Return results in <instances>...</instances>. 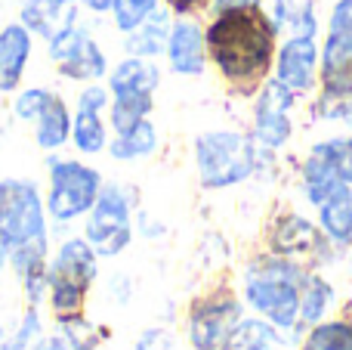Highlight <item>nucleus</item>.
Here are the masks:
<instances>
[{"label":"nucleus","mask_w":352,"mask_h":350,"mask_svg":"<svg viewBox=\"0 0 352 350\" xmlns=\"http://www.w3.org/2000/svg\"><path fill=\"white\" fill-rule=\"evenodd\" d=\"M204 41L207 59L235 96H256L263 81L272 78L278 34L254 3L217 12L204 28Z\"/></svg>","instance_id":"f257e3e1"},{"label":"nucleus","mask_w":352,"mask_h":350,"mask_svg":"<svg viewBox=\"0 0 352 350\" xmlns=\"http://www.w3.org/2000/svg\"><path fill=\"white\" fill-rule=\"evenodd\" d=\"M309 273L312 270L294 264V260L266 251L250 260L244 270V298L272 326L294 329L300 326V298H303Z\"/></svg>","instance_id":"f03ea898"},{"label":"nucleus","mask_w":352,"mask_h":350,"mask_svg":"<svg viewBox=\"0 0 352 350\" xmlns=\"http://www.w3.org/2000/svg\"><path fill=\"white\" fill-rule=\"evenodd\" d=\"M195 167L204 189H229L256 174L260 146L241 130H204L195 136Z\"/></svg>","instance_id":"7ed1b4c3"},{"label":"nucleus","mask_w":352,"mask_h":350,"mask_svg":"<svg viewBox=\"0 0 352 350\" xmlns=\"http://www.w3.org/2000/svg\"><path fill=\"white\" fill-rule=\"evenodd\" d=\"M93 282H96V251H93V245L87 239H68L56 251L47 273L50 310L56 316L80 313Z\"/></svg>","instance_id":"20e7f679"},{"label":"nucleus","mask_w":352,"mask_h":350,"mask_svg":"<svg viewBox=\"0 0 352 350\" xmlns=\"http://www.w3.org/2000/svg\"><path fill=\"white\" fill-rule=\"evenodd\" d=\"M102 192V177L96 167H87L74 158H50V196L47 211L53 220L65 223L80 214H90Z\"/></svg>","instance_id":"39448f33"},{"label":"nucleus","mask_w":352,"mask_h":350,"mask_svg":"<svg viewBox=\"0 0 352 350\" xmlns=\"http://www.w3.org/2000/svg\"><path fill=\"white\" fill-rule=\"evenodd\" d=\"M266 245L272 254L287 258L294 264L306 267V270H318L334 258V242L324 236L322 227H316L312 220H306L297 211H281L269 220L266 229Z\"/></svg>","instance_id":"423d86ee"},{"label":"nucleus","mask_w":352,"mask_h":350,"mask_svg":"<svg viewBox=\"0 0 352 350\" xmlns=\"http://www.w3.org/2000/svg\"><path fill=\"white\" fill-rule=\"evenodd\" d=\"M41 236H47V211L37 186L19 177L0 180V242L19 248Z\"/></svg>","instance_id":"0eeeda50"},{"label":"nucleus","mask_w":352,"mask_h":350,"mask_svg":"<svg viewBox=\"0 0 352 350\" xmlns=\"http://www.w3.org/2000/svg\"><path fill=\"white\" fill-rule=\"evenodd\" d=\"M318 90L352 93V0H334L318 62Z\"/></svg>","instance_id":"6e6552de"},{"label":"nucleus","mask_w":352,"mask_h":350,"mask_svg":"<svg viewBox=\"0 0 352 350\" xmlns=\"http://www.w3.org/2000/svg\"><path fill=\"white\" fill-rule=\"evenodd\" d=\"M84 239L93 245L99 258H115L133 239V220H130V196L121 186H102L96 205L90 208L84 227Z\"/></svg>","instance_id":"1a4fd4ad"},{"label":"nucleus","mask_w":352,"mask_h":350,"mask_svg":"<svg viewBox=\"0 0 352 350\" xmlns=\"http://www.w3.org/2000/svg\"><path fill=\"white\" fill-rule=\"evenodd\" d=\"M241 322V301L232 289H213L188 304V344L195 350H219Z\"/></svg>","instance_id":"9d476101"},{"label":"nucleus","mask_w":352,"mask_h":350,"mask_svg":"<svg viewBox=\"0 0 352 350\" xmlns=\"http://www.w3.org/2000/svg\"><path fill=\"white\" fill-rule=\"evenodd\" d=\"M294 105H297V93L291 87L281 84L278 78L263 81V87L254 96V127H250V136H254L256 146L278 152V149H285L291 143Z\"/></svg>","instance_id":"9b49d317"},{"label":"nucleus","mask_w":352,"mask_h":350,"mask_svg":"<svg viewBox=\"0 0 352 350\" xmlns=\"http://www.w3.org/2000/svg\"><path fill=\"white\" fill-rule=\"evenodd\" d=\"M12 112L22 121H34V140L43 152H56L65 146L72 136V115L59 93L43 90V87H28L12 99Z\"/></svg>","instance_id":"f8f14e48"},{"label":"nucleus","mask_w":352,"mask_h":350,"mask_svg":"<svg viewBox=\"0 0 352 350\" xmlns=\"http://www.w3.org/2000/svg\"><path fill=\"white\" fill-rule=\"evenodd\" d=\"M50 59L68 81H99L109 74V59L102 47L80 25H68L59 34L50 37Z\"/></svg>","instance_id":"ddd939ff"},{"label":"nucleus","mask_w":352,"mask_h":350,"mask_svg":"<svg viewBox=\"0 0 352 350\" xmlns=\"http://www.w3.org/2000/svg\"><path fill=\"white\" fill-rule=\"evenodd\" d=\"M318 62H322V43H318V37L287 34L278 43V53H275L272 78L287 84L297 96L316 93L318 90Z\"/></svg>","instance_id":"4468645a"},{"label":"nucleus","mask_w":352,"mask_h":350,"mask_svg":"<svg viewBox=\"0 0 352 350\" xmlns=\"http://www.w3.org/2000/svg\"><path fill=\"white\" fill-rule=\"evenodd\" d=\"M300 180H303V196L309 205H324L334 192H340L343 177L337 171V158H334V136L331 140H322L306 152L303 165H300Z\"/></svg>","instance_id":"2eb2a0df"},{"label":"nucleus","mask_w":352,"mask_h":350,"mask_svg":"<svg viewBox=\"0 0 352 350\" xmlns=\"http://www.w3.org/2000/svg\"><path fill=\"white\" fill-rule=\"evenodd\" d=\"M167 62L176 74L186 78H198L207 68V41L201 22L192 16H179L170 28V41H167Z\"/></svg>","instance_id":"dca6fc26"},{"label":"nucleus","mask_w":352,"mask_h":350,"mask_svg":"<svg viewBox=\"0 0 352 350\" xmlns=\"http://www.w3.org/2000/svg\"><path fill=\"white\" fill-rule=\"evenodd\" d=\"M10 264L16 267V276L22 279L25 298H28L31 307L43 301V291H47V236L41 239H31L19 248H10Z\"/></svg>","instance_id":"f3484780"},{"label":"nucleus","mask_w":352,"mask_h":350,"mask_svg":"<svg viewBox=\"0 0 352 350\" xmlns=\"http://www.w3.org/2000/svg\"><path fill=\"white\" fill-rule=\"evenodd\" d=\"M28 59H31V31L22 22L3 25L0 28V93L19 90Z\"/></svg>","instance_id":"a211bd4d"},{"label":"nucleus","mask_w":352,"mask_h":350,"mask_svg":"<svg viewBox=\"0 0 352 350\" xmlns=\"http://www.w3.org/2000/svg\"><path fill=\"white\" fill-rule=\"evenodd\" d=\"M170 10H155L152 16L146 19V22L140 25V28H133L127 34V53L130 56H146V59H152V56H161L167 53V41H170Z\"/></svg>","instance_id":"6ab92c4d"},{"label":"nucleus","mask_w":352,"mask_h":350,"mask_svg":"<svg viewBox=\"0 0 352 350\" xmlns=\"http://www.w3.org/2000/svg\"><path fill=\"white\" fill-rule=\"evenodd\" d=\"M74 12H78L74 6H59L56 0H22V25L47 41L74 25Z\"/></svg>","instance_id":"aec40b11"},{"label":"nucleus","mask_w":352,"mask_h":350,"mask_svg":"<svg viewBox=\"0 0 352 350\" xmlns=\"http://www.w3.org/2000/svg\"><path fill=\"white\" fill-rule=\"evenodd\" d=\"M318 227L334 245H352V186H343L324 205H318Z\"/></svg>","instance_id":"412c9836"},{"label":"nucleus","mask_w":352,"mask_h":350,"mask_svg":"<svg viewBox=\"0 0 352 350\" xmlns=\"http://www.w3.org/2000/svg\"><path fill=\"white\" fill-rule=\"evenodd\" d=\"M161 72L155 68L152 59L146 56H127L121 59L109 74V90L121 93V90H142V93H155L158 90Z\"/></svg>","instance_id":"4be33fe9"},{"label":"nucleus","mask_w":352,"mask_h":350,"mask_svg":"<svg viewBox=\"0 0 352 350\" xmlns=\"http://www.w3.org/2000/svg\"><path fill=\"white\" fill-rule=\"evenodd\" d=\"M72 140L78 146V152L84 155H96L102 149H109V130H105V121H102V109L78 105L72 121Z\"/></svg>","instance_id":"5701e85b"},{"label":"nucleus","mask_w":352,"mask_h":350,"mask_svg":"<svg viewBox=\"0 0 352 350\" xmlns=\"http://www.w3.org/2000/svg\"><path fill=\"white\" fill-rule=\"evenodd\" d=\"M158 149V130L148 118H142L136 127L124 130V134H115V140L109 143L111 158L118 161H133V158H146Z\"/></svg>","instance_id":"b1692460"},{"label":"nucleus","mask_w":352,"mask_h":350,"mask_svg":"<svg viewBox=\"0 0 352 350\" xmlns=\"http://www.w3.org/2000/svg\"><path fill=\"white\" fill-rule=\"evenodd\" d=\"M155 93H142V90H121V93H111V103H109V112H111V127L115 134H124V130L136 127L142 118H148L155 105Z\"/></svg>","instance_id":"393cba45"},{"label":"nucleus","mask_w":352,"mask_h":350,"mask_svg":"<svg viewBox=\"0 0 352 350\" xmlns=\"http://www.w3.org/2000/svg\"><path fill=\"white\" fill-rule=\"evenodd\" d=\"M278 344V326H272L269 320H241L219 350H275Z\"/></svg>","instance_id":"a878e982"},{"label":"nucleus","mask_w":352,"mask_h":350,"mask_svg":"<svg viewBox=\"0 0 352 350\" xmlns=\"http://www.w3.org/2000/svg\"><path fill=\"white\" fill-rule=\"evenodd\" d=\"M303 350H352V310L343 307V320L316 322L306 335Z\"/></svg>","instance_id":"bb28decb"},{"label":"nucleus","mask_w":352,"mask_h":350,"mask_svg":"<svg viewBox=\"0 0 352 350\" xmlns=\"http://www.w3.org/2000/svg\"><path fill=\"white\" fill-rule=\"evenodd\" d=\"M56 322H59L62 338L68 341L72 350H96L105 338V329H99L96 322L87 320L84 310L80 313H68V316H56Z\"/></svg>","instance_id":"cd10ccee"},{"label":"nucleus","mask_w":352,"mask_h":350,"mask_svg":"<svg viewBox=\"0 0 352 350\" xmlns=\"http://www.w3.org/2000/svg\"><path fill=\"white\" fill-rule=\"evenodd\" d=\"M331 301H334V289H331L324 279H318L316 273H309L303 285V298H300V322L303 326H316L324 320Z\"/></svg>","instance_id":"c85d7f7f"},{"label":"nucleus","mask_w":352,"mask_h":350,"mask_svg":"<svg viewBox=\"0 0 352 350\" xmlns=\"http://www.w3.org/2000/svg\"><path fill=\"white\" fill-rule=\"evenodd\" d=\"M309 115H312V121H340V124H346V127H352V93L316 90Z\"/></svg>","instance_id":"c756f323"},{"label":"nucleus","mask_w":352,"mask_h":350,"mask_svg":"<svg viewBox=\"0 0 352 350\" xmlns=\"http://www.w3.org/2000/svg\"><path fill=\"white\" fill-rule=\"evenodd\" d=\"M161 0H111V16H115V28L130 34L133 28H140Z\"/></svg>","instance_id":"7c9ffc66"},{"label":"nucleus","mask_w":352,"mask_h":350,"mask_svg":"<svg viewBox=\"0 0 352 350\" xmlns=\"http://www.w3.org/2000/svg\"><path fill=\"white\" fill-rule=\"evenodd\" d=\"M41 316H37V307H28V313L22 316V326L16 329L12 338H3L0 350H34V344L41 341Z\"/></svg>","instance_id":"2f4dec72"},{"label":"nucleus","mask_w":352,"mask_h":350,"mask_svg":"<svg viewBox=\"0 0 352 350\" xmlns=\"http://www.w3.org/2000/svg\"><path fill=\"white\" fill-rule=\"evenodd\" d=\"M287 31H291V34H300V37H318V31H322V19H318L316 0H300L297 10H294V16H291Z\"/></svg>","instance_id":"473e14b6"},{"label":"nucleus","mask_w":352,"mask_h":350,"mask_svg":"<svg viewBox=\"0 0 352 350\" xmlns=\"http://www.w3.org/2000/svg\"><path fill=\"white\" fill-rule=\"evenodd\" d=\"M254 6H256V12H260V16L272 25V31L278 37H281V31H287L294 10H297V3H294V0H254Z\"/></svg>","instance_id":"72a5a7b5"},{"label":"nucleus","mask_w":352,"mask_h":350,"mask_svg":"<svg viewBox=\"0 0 352 350\" xmlns=\"http://www.w3.org/2000/svg\"><path fill=\"white\" fill-rule=\"evenodd\" d=\"M136 350H176V341L167 329H146L136 341Z\"/></svg>","instance_id":"f704fd0d"},{"label":"nucleus","mask_w":352,"mask_h":350,"mask_svg":"<svg viewBox=\"0 0 352 350\" xmlns=\"http://www.w3.org/2000/svg\"><path fill=\"white\" fill-rule=\"evenodd\" d=\"M334 158L343 183L352 186V136H334Z\"/></svg>","instance_id":"c9c22d12"},{"label":"nucleus","mask_w":352,"mask_h":350,"mask_svg":"<svg viewBox=\"0 0 352 350\" xmlns=\"http://www.w3.org/2000/svg\"><path fill=\"white\" fill-rule=\"evenodd\" d=\"M164 3L170 12H176V16H195V12L207 10L210 0H164Z\"/></svg>","instance_id":"e433bc0d"},{"label":"nucleus","mask_w":352,"mask_h":350,"mask_svg":"<svg viewBox=\"0 0 352 350\" xmlns=\"http://www.w3.org/2000/svg\"><path fill=\"white\" fill-rule=\"evenodd\" d=\"M254 0H210V12H226V10H241V6H250Z\"/></svg>","instance_id":"4c0bfd02"},{"label":"nucleus","mask_w":352,"mask_h":350,"mask_svg":"<svg viewBox=\"0 0 352 350\" xmlns=\"http://www.w3.org/2000/svg\"><path fill=\"white\" fill-rule=\"evenodd\" d=\"M34 350H72V347H68V341L62 338V335H53V338H41V341H37Z\"/></svg>","instance_id":"58836bf2"},{"label":"nucleus","mask_w":352,"mask_h":350,"mask_svg":"<svg viewBox=\"0 0 352 350\" xmlns=\"http://www.w3.org/2000/svg\"><path fill=\"white\" fill-rule=\"evenodd\" d=\"M93 12H111V0H84Z\"/></svg>","instance_id":"ea45409f"},{"label":"nucleus","mask_w":352,"mask_h":350,"mask_svg":"<svg viewBox=\"0 0 352 350\" xmlns=\"http://www.w3.org/2000/svg\"><path fill=\"white\" fill-rule=\"evenodd\" d=\"M6 260H10V248H6L3 242H0V270L6 267Z\"/></svg>","instance_id":"a19ab883"},{"label":"nucleus","mask_w":352,"mask_h":350,"mask_svg":"<svg viewBox=\"0 0 352 350\" xmlns=\"http://www.w3.org/2000/svg\"><path fill=\"white\" fill-rule=\"evenodd\" d=\"M56 3H59V6H74L78 0H56Z\"/></svg>","instance_id":"79ce46f5"},{"label":"nucleus","mask_w":352,"mask_h":350,"mask_svg":"<svg viewBox=\"0 0 352 350\" xmlns=\"http://www.w3.org/2000/svg\"><path fill=\"white\" fill-rule=\"evenodd\" d=\"M349 264H352V260H349Z\"/></svg>","instance_id":"37998d69"}]
</instances>
